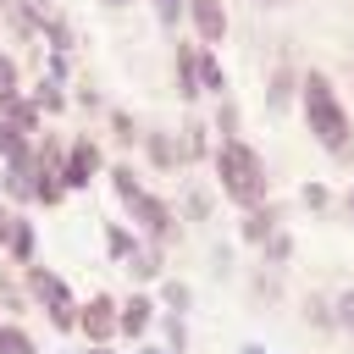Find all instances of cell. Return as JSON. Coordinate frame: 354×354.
Instances as JSON below:
<instances>
[{
    "instance_id": "cell-27",
    "label": "cell",
    "mask_w": 354,
    "mask_h": 354,
    "mask_svg": "<svg viewBox=\"0 0 354 354\" xmlns=\"http://www.w3.org/2000/svg\"><path fill=\"white\" fill-rule=\"evenodd\" d=\"M332 326H343V332H348V337H354V288H348V293H337V299H332Z\"/></svg>"
},
{
    "instance_id": "cell-30",
    "label": "cell",
    "mask_w": 354,
    "mask_h": 354,
    "mask_svg": "<svg viewBox=\"0 0 354 354\" xmlns=\"http://www.w3.org/2000/svg\"><path fill=\"white\" fill-rule=\"evenodd\" d=\"M183 11H188V0H155V22H160V28H177Z\"/></svg>"
},
{
    "instance_id": "cell-24",
    "label": "cell",
    "mask_w": 354,
    "mask_h": 354,
    "mask_svg": "<svg viewBox=\"0 0 354 354\" xmlns=\"http://www.w3.org/2000/svg\"><path fill=\"white\" fill-rule=\"evenodd\" d=\"M160 299L171 304V315H188V304H194V293H188V282H177V277H166V282H160Z\"/></svg>"
},
{
    "instance_id": "cell-33",
    "label": "cell",
    "mask_w": 354,
    "mask_h": 354,
    "mask_svg": "<svg viewBox=\"0 0 354 354\" xmlns=\"http://www.w3.org/2000/svg\"><path fill=\"white\" fill-rule=\"evenodd\" d=\"M304 315H310L315 326H332V304H326V299H310V304H304Z\"/></svg>"
},
{
    "instance_id": "cell-11",
    "label": "cell",
    "mask_w": 354,
    "mask_h": 354,
    "mask_svg": "<svg viewBox=\"0 0 354 354\" xmlns=\"http://www.w3.org/2000/svg\"><path fill=\"white\" fill-rule=\"evenodd\" d=\"M6 22L22 39H39L44 33V0H6Z\"/></svg>"
},
{
    "instance_id": "cell-3",
    "label": "cell",
    "mask_w": 354,
    "mask_h": 354,
    "mask_svg": "<svg viewBox=\"0 0 354 354\" xmlns=\"http://www.w3.org/2000/svg\"><path fill=\"white\" fill-rule=\"evenodd\" d=\"M111 188H116V199H122V210H127V221H133V232H138L144 243L166 249V243L177 238V216H171V205H166L160 194H149V188L133 177V166H111Z\"/></svg>"
},
{
    "instance_id": "cell-28",
    "label": "cell",
    "mask_w": 354,
    "mask_h": 354,
    "mask_svg": "<svg viewBox=\"0 0 354 354\" xmlns=\"http://www.w3.org/2000/svg\"><path fill=\"white\" fill-rule=\"evenodd\" d=\"M28 144H33V138H22V133L0 116V160H6V155H17V149H28Z\"/></svg>"
},
{
    "instance_id": "cell-20",
    "label": "cell",
    "mask_w": 354,
    "mask_h": 354,
    "mask_svg": "<svg viewBox=\"0 0 354 354\" xmlns=\"http://www.w3.org/2000/svg\"><path fill=\"white\" fill-rule=\"evenodd\" d=\"M33 199H39V205H61V199H66V183H61V171L39 166V177H33Z\"/></svg>"
},
{
    "instance_id": "cell-37",
    "label": "cell",
    "mask_w": 354,
    "mask_h": 354,
    "mask_svg": "<svg viewBox=\"0 0 354 354\" xmlns=\"http://www.w3.org/2000/svg\"><path fill=\"white\" fill-rule=\"evenodd\" d=\"M11 221H17V216H11V210H0V249H6V238H11Z\"/></svg>"
},
{
    "instance_id": "cell-5",
    "label": "cell",
    "mask_w": 354,
    "mask_h": 354,
    "mask_svg": "<svg viewBox=\"0 0 354 354\" xmlns=\"http://www.w3.org/2000/svg\"><path fill=\"white\" fill-rule=\"evenodd\" d=\"M94 177H100V144H94V138H72V144H66V160H61L66 194H72V188H88Z\"/></svg>"
},
{
    "instance_id": "cell-15",
    "label": "cell",
    "mask_w": 354,
    "mask_h": 354,
    "mask_svg": "<svg viewBox=\"0 0 354 354\" xmlns=\"http://www.w3.org/2000/svg\"><path fill=\"white\" fill-rule=\"evenodd\" d=\"M122 266H127L138 282H160V249H155V243H144V238H138V249H133Z\"/></svg>"
},
{
    "instance_id": "cell-25",
    "label": "cell",
    "mask_w": 354,
    "mask_h": 354,
    "mask_svg": "<svg viewBox=\"0 0 354 354\" xmlns=\"http://www.w3.org/2000/svg\"><path fill=\"white\" fill-rule=\"evenodd\" d=\"M0 354H33V337L11 321H0Z\"/></svg>"
},
{
    "instance_id": "cell-26",
    "label": "cell",
    "mask_w": 354,
    "mask_h": 354,
    "mask_svg": "<svg viewBox=\"0 0 354 354\" xmlns=\"http://www.w3.org/2000/svg\"><path fill=\"white\" fill-rule=\"evenodd\" d=\"M210 127L205 122H188V138H183V160H199V155H210V138H205Z\"/></svg>"
},
{
    "instance_id": "cell-12",
    "label": "cell",
    "mask_w": 354,
    "mask_h": 354,
    "mask_svg": "<svg viewBox=\"0 0 354 354\" xmlns=\"http://www.w3.org/2000/svg\"><path fill=\"white\" fill-rule=\"evenodd\" d=\"M0 116H6V122H11L22 138H33V133H39V122H44V111H39L28 94H11V100H0Z\"/></svg>"
},
{
    "instance_id": "cell-14",
    "label": "cell",
    "mask_w": 354,
    "mask_h": 354,
    "mask_svg": "<svg viewBox=\"0 0 354 354\" xmlns=\"http://www.w3.org/2000/svg\"><path fill=\"white\" fill-rule=\"evenodd\" d=\"M199 94L227 100V66L216 61V50H199Z\"/></svg>"
},
{
    "instance_id": "cell-6",
    "label": "cell",
    "mask_w": 354,
    "mask_h": 354,
    "mask_svg": "<svg viewBox=\"0 0 354 354\" xmlns=\"http://www.w3.org/2000/svg\"><path fill=\"white\" fill-rule=\"evenodd\" d=\"M77 332L88 343H111L116 337V299L111 293H94L88 304H77Z\"/></svg>"
},
{
    "instance_id": "cell-8",
    "label": "cell",
    "mask_w": 354,
    "mask_h": 354,
    "mask_svg": "<svg viewBox=\"0 0 354 354\" xmlns=\"http://www.w3.org/2000/svg\"><path fill=\"white\" fill-rule=\"evenodd\" d=\"M277 227H282V210H277L271 199H266V205H249V210H243V221H238L243 243H266V238H271Z\"/></svg>"
},
{
    "instance_id": "cell-22",
    "label": "cell",
    "mask_w": 354,
    "mask_h": 354,
    "mask_svg": "<svg viewBox=\"0 0 354 354\" xmlns=\"http://www.w3.org/2000/svg\"><path fill=\"white\" fill-rule=\"evenodd\" d=\"M260 260H266V266H288V260H293V238H288V232L277 227V232H271V238L260 243Z\"/></svg>"
},
{
    "instance_id": "cell-16",
    "label": "cell",
    "mask_w": 354,
    "mask_h": 354,
    "mask_svg": "<svg viewBox=\"0 0 354 354\" xmlns=\"http://www.w3.org/2000/svg\"><path fill=\"white\" fill-rule=\"evenodd\" d=\"M144 149H149V160H155L160 171H171V166L183 160V144H177L171 133H144Z\"/></svg>"
},
{
    "instance_id": "cell-2",
    "label": "cell",
    "mask_w": 354,
    "mask_h": 354,
    "mask_svg": "<svg viewBox=\"0 0 354 354\" xmlns=\"http://www.w3.org/2000/svg\"><path fill=\"white\" fill-rule=\"evenodd\" d=\"M210 160H216V188H221L238 210L271 199V171H266V160H260L254 144H243V138H221V144L210 149Z\"/></svg>"
},
{
    "instance_id": "cell-29",
    "label": "cell",
    "mask_w": 354,
    "mask_h": 354,
    "mask_svg": "<svg viewBox=\"0 0 354 354\" xmlns=\"http://www.w3.org/2000/svg\"><path fill=\"white\" fill-rule=\"evenodd\" d=\"M11 94H22V88H17V61L0 50V100H11Z\"/></svg>"
},
{
    "instance_id": "cell-19",
    "label": "cell",
    "mask_w": 354,
    "mask_h": 354,
    "mask_svg": "<svg viewBox=\"0 0 354 354\" xmlns=\"http://www.w3.org/2000/svg\"><path fill=\"white\" fill-rule=\"evenodd\" d=\"M293 88H299V77H293L288 66H277V72H271V83H266V105H271V111H288Z\"/></svg>"
},
{
    "instance_id": "cell-44",
    "label": "cell",
    "mask_w": 354,
    "mask_h": 354,
    "mask_svg": "<svg viewBox=\"0 0 354 354\" xmlns=\"http://www.w3.org/2000/svg\"><path fill=\"white\" fill-rule=\"evenodd\" d=\"M266 6H271V0H266Z\"/></svg>"
},
{
    "instance_id": "cell-21",
    "label": "cell",
    "mask_w": 354,
    "mask_h": 354,
    "mask_svg": "<svg viewBox=\"0 0 354 354\" xmlns=\"http://www.w3.org/2000/svg\"><path fill=\"white\" fill-rule=\"evenodd\" d=\"M55 55H66L72 50V28H66V17H55V11H44V33H39Z\"/></svg>"
},
{
    "instance_id": "cell-7",
    "label": "cell",
    "mask_w": 354,
    "mask_h": 354,
    "mask_svg": "<svg viewBox=\"0 0 354 354\" xmlns=\"http://www.w3.org/2000/svg\"><path fill=\"white\" fill-rule=\"evenodd\" d=\"M183 17L194 22L199 50H216V44L227 39V6H221V0H188V11H183Z\"/></svg>"
},
{
    "instance_id": "cell-34",
    "label": "cell",
    "mask_w": 354,
    "mask_h": 354,
    "mask_svg": "<svg viewBox=\"0 0 354 354\" xmlns=\"http://www.w3.org/2000/svg\"><path fill=\"white\" fill-rule=\"evenodd\" d=\"M299 199H304V205H310V210H321V205H326V199H332V194H326V188H321V183H304V194H299Z\"/></svg>"
},
{
    "instance_id": "cell-40",
    "label": "cell",
    "mask_w": 354,
    "mask_h": 354,
    "mask_svg": "<svg viewBox=\"0 0 354 354\" xmlns=\"http://www.w3.org/2000/svg\"><path fill=\"white\" fill-rule=\"evenodd\" d=\"M343 210H348V216H354V188H348V194H343Z\"/></svg>"
},
{
    "instance_id": "cell-23",
    "label": "cell",
    "mask_w": 354,
    "mask_h": 354,
    "mask_svg": "<svg viewBox=\"0 0 354 354\" xmlns=\"http://www.w3.org/2000/svg\"><path fill=\"white\" fill-rule=\"evenodd\" d=\"M160 332H166V354H188V321L183 315H160Z\"/></svg>"
},
{
    "instance_id": "cell-43",
    "label": "cell",
    "mask_w": 354,
    "mask_h": 354,
    "mask_svg": "<svg viewBox=\"0 0 354 354\" xmlns=\"http://www.w3.org/2000/svg\"><path fill=\"white\" fill-rule=\"evenodd\" d=\"M0 17H6V0H0Z\"/></svg>"
},
{
    "instance_id": "cell-38",
    "label": "cell",
    "mask_w": 354,
    "mask_h": 354,
    "mask_svg": "<svg viewBox=\"0 0 354 354\" xmlns=\"http://www.w3.org/2000/svg\"><path fill=\"white\" fill-rule=\"evenodd\" d=\"M238 354H271V348H266V343H243Z\"/></svg>"
},
{
    "instance_id": "cell-41",
    "label": "cell",
    "mask_w": 354,
    "mask_h": 354,
    "mask_svg": "<svg viewBox=\"0 0 354 354\" xmlns=\"http://www.w3.org/2000/svg\"><path fill=\"white\" fill-rule=\"evenodd\" d=\"M138 354H166V348H155V343H144V348H138Z\"/></svg>"
},
{
    "instance_id": "cell-9",
    "label": "cell",
    "mask_w": 354,
    "mask_h": 354,
    "mask_svg": "<svg viewBox=\"0 0 354 354\" xmlns=\"http://www.w3.org/2000/svg\"><path fill=\"white\" fill-rule=\"evenodd\" d=\"M149 326H155V299L133 293L127 304H116V332H127V337H144Z\"/></svg>"
},
{
    "instance_id": "cell-35",
    "label": "cell",
    "mask_w": 354,
    "mask_h": 354,
    "mask_svg": "<svg viewBox=\"0 0 354 354\" xmlns=\"http://www.w3.org/2000/svg\"><path fill=\"white\" fill-rule=\"evenodd\" d=\"M188 216H210V194L205 188H188Z\"/></svg>"
},
{
    "instance_id": "cell-39",
    "label": "cell",
    "mask_w": 354,
    "mask_h": 354,
    "mask_svg": "<svg viewBox=\"0 0 354 354\" xmlns=\"http://www.w3.org/2000/svg\"><path fill=\"white\" fill-rule=\"evenodd\" d=\"M83 354H111V343H88V348H83Z\"/></svg>"
},
{
    "instance_id": "cell-13",
    "label": "cell",
    "mask_w": 354,
    "mask_h": 354,
    "mask_svg": "<svg viewBox=\"0 0 354 354\" xmlns=\"http://www.w3.org/2000/svg\"><path fill=\"white\" fill-rule=\"evenodd\" d=\"M6 254H11L17 266H33V254H39V232H33V221H28V216H17V221H11Z\"/></svg>"
},
{
    "instance_id": "cell-42",
    "label": "cell",
    "mask_w": 354,
    "mask_h": 354,
    "mask_svg": "<svg viewBox=\"0 0 354 354\" xmlns=\"http://www.w3.org/2000/svg\"><path fill=\"white\" fill-rule=\"evenodd\" d=\"M105 6H111V11H122V6H133V0H105Z\"/></svg>"
},
{
    "instance_id": "cell-10",
    "label": "cell",
    "mask_w": 354,
    "mask_h": 354,
    "mask_svg": "<svg viewBox=\"0 0 354 354\" xmlns=\"http://www.w3.org/2000/svg\"><path fill=\"white\" fill-rule=\"evenodd\" d=\"M171 77H177V94H183V100H199V44H177Z\"/></svg>"
},
{
    "instance_id": "cell-4",
    "label": "cell",
    "mask_w": 354,
    "mask_h": 354,
    "mask_svg": "<svg viewBox=\"0 0 354 354\" xmlns=\"http://www.w3.org/2000/svg\"><path fill=\"white\" fill-rule=\"evenodd\" d=\"M28 293L44 304V315H50L55 332H72V326H77V299H72V288L61 282V271H50V266H28Z\"/></svg>"
},
{
    "instance_id": "cell-31",
    "label": "cell",
    "mask_w": 354,
    "mask_h": 354,
    "mask_svg": "<svg viewBox=\"0 0 354 354\" xmlns=\"http://www.w3.org/2000/svg\"><path fill=\"white\" fill-rule=\"evenodd\" d=\"M216 127H221V138H238V105H232V100H221V111H216Z\"/></svg>"
},
{
    "instance_id": "cell-18",
    "label": "cell",
    "mask_w": 354,
    "mask_h": 354,
    "mask_svg": "<svg viewBox=\"0 0 354 354\" xmlns=\"http://www.w3.org/2000/svg\"><path fill=\"white\" fill-rule=\"evenodd\" d=\"M28 100H33V105H39V111H44V116H61V111H66V88H61V83H55V77H39V83H33V94H28Z\"/></svg>"
},
{
    "instance_id": "cell-17",
    "label": "cell",
    "mask_w": 354,
    "mask_h": 354,
    "mask_svg": "<svg viewBox=\"0 0 354 354\" xmlns=\"http://www.w3.org/2000/svg\"><path fill=\"white\" fill-rule=\"evenodd\" d=\"M133 249H138V232H133L127 221H105V254H111V260L122 266V260H127Z\"/></svg>"
},
{
    "instance_id": "cell-1",
    "label": "cell",
    "mask_w": 354,
    "mask_h": 354,
    "mask_svg": "<svg viewBox=\"0 0 354 354\" xmlns=\"http://www.w3.org/2000/svg\"><path fill=\"white\" fill-rule=\"evenodd\" d=\"M299 100H304V127H310V138L326 149V155H348L354 149V122H348V111H343V100H337V88H332V77L326 72H304L299 77Z\"/></svg>"
},
{
    "instance_id": "cell-36",
    "label": "cell",
    "mask_w": 354,
    "mask_h": 354,
    "mask_svg": "<svg viewBox=\"0 0 354 354\" xmlns=\"http://www.w3.org/2000/svg\"><path fill=\"white\" fill-rule=\"evenodd\" d=\"M44 77H55V83H66V55H55V50H50V61H44Z\"/></svg>"
},
{
    "instance_id": "cell-32",
    "label": "cell",
    "mask_w": 354,
    "mask_h": 354,
    "mask_svg": "<svg viewBox=\"0 0 354 354\" xmlns=\"http://www.w3.org/2000/svg\"><path fill=\"white\" fill-rule=\"evenodd\" d=\"M111 133H116L122 144H133V138H144V133L133 127V116H127V111H111Z\"/></svg>"
}]
</instances>
